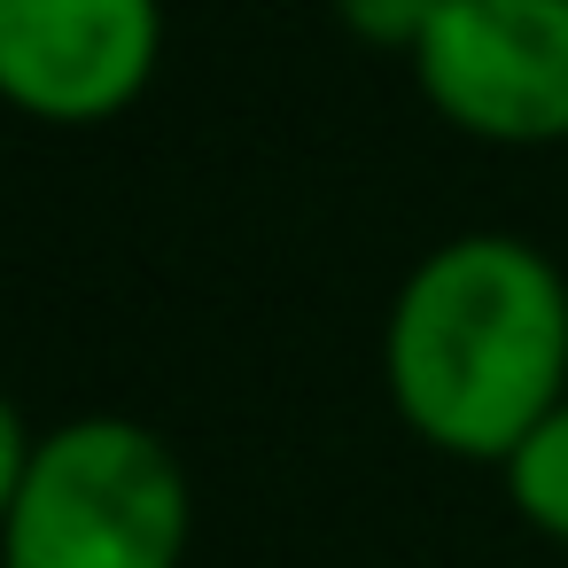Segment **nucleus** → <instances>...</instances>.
Listing matches in <instances>:
<instances>
[{"label":"nucleus","mask_w":568,"mask_h":568,"mask_svg":"<svg viewBox=\"0 0 568 568\" xmlns=\"http://www.w3.org/2000/svg\"><path fill=\"white\" fill-rule=\"evenodd\" d=\"M397 420L452 459H506L568 405V281L521 234L428 250L382 335Z\"/></svg>","instance_id":"nucleus-1"},{"label":"nucleus","mask_w":568,"mask_h":568,"mask_svg":"<svg viewBox=\"0 0 568 568\" xmlns=\"http://www.w3.org/2000/svg\"><path fill=\"white\" fill-rule=\"evenodd\" d=\"M187 529L195 490L180 452L125 413H87L32 444L0 521V568H180Z\"/></svg>","instance_id":"nucleus-2"},{"label":"nucleus","mask_w":568,"mask_h":568,"mask_svg":"<svg viewBox=\"0 0 568 568\" xmlns=\"http://www.w3.org/2000/svg\"><path fill=\"white\" fill-rule=\"evenodd\" d=\"M413 79L467 141H568V0H444L413 48Z\"/></svg>","instance_id":"nucleus-3"},{"label":"nucleus","mask_w":568,"mask_h":568,"mask_svg":"<svg viewBox=\"0 0 568 568\" xmlns=\"http://www.w3.org/2000/svg\"><path fill=\"white\" fill-rule=\"evenodd\" d=\"M164 55V0H0V102L40 125L125 118Z\"/></svg>","instance_id":"nucleus-4"},{"label":"nucleus","mask_w":568,"mask_h":568,"mask_svg":"<svg viewBox=\"0 0 568 568\" xmlns=\"http://www.w3.org/2000/svg\"><path fill=\"white\" fill-rule=\"evenodd\" d=\"M498 475H506L514 514H521L529 529H545V537L568 545V405H552V413L498 459Z\"/></svg>","instance_id":"nucleus-5"},{"label":"nucleus","mask_w":568,"mask_h":568,"mask_svg":"<svg viewBox=\"0 0 568 568\" xmlns=\"http://www.w3.org/2000/svg\"><path fill=\"white\" fill-rule=\"evenodd\" d=\"M444 0H335V24L366 48H389V55H413L420 32L436 24Z\"/></svg>","instance_id":"nucleus-6"},{"label":"nucleus","mask_w":568,"mask_h":568,"mask_svg":"<svg viewBox=\"0 0 568 568\" xmlns=\"http://www.w3.org/2000/svg\"><path fill=\"white\" fill-rule=\"evenodd\" d=\"M32 428H24V413L0 397V521H9V506H17V483H24V467H32Z\"/></svg>","instance_id":"nucleus-7"}]
</instances>
